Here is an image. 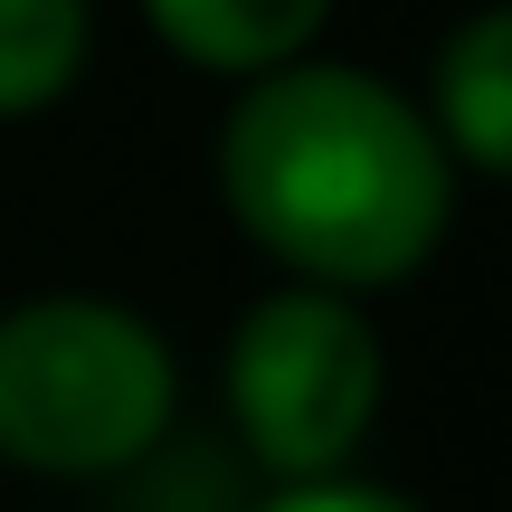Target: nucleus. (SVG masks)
Returning a JSON list of instances; mask_svg holds the SVG:
<instances>
[{
	"label": "nucleus",
	"mask_w": 512,
	"mask_h": 512,
	"mask_svg": "<svg viewBox=\"0 0 512 512\" xmlns=\"http://www.w3.org/2000/svg\"><path fill=\"white\" fill-rule=\"evenodd\" d=\"M95 67V0H0V124L57 114Z\"/></svg>",
	"instance_id": "nucleus-6"
},
{
	"label": "nucleus",
	"mask_w": 512,
	"mask_h": 512,
	"mask_svg": "<svg viewBox=\"0 0 512 512\" xmlns=\"http://www.w3.org/2000/svg\"><path fill=\"white\" fill-rule=\"evenodd\" d=\"M238 512H427V503L351 465V475H304V484H247Z\"/></svg>",
	"instance_id": "nucleus-7"
},
{
	"label": "nucleus",
	"mask_w": 512,
	"mask_h": 512,
	"mask_svg": "<svg viewBox=\"0 0 512 512\" xmlns=\"http://www.w3.org/2000/svg\"><path fill=\"white\" fill-rule=\"evenodd\" d=\"M181 342L133 294L38 285L0 304V465L29 484H133L181 437Z\"/></svg>",
	"instance_id": "nucleus-2"
},
{
	"label": "nucleus",
	"mask_w": 512,
	"mask_h": 512,
	"mask_svg": "<svg viewBox=\"0 0 512 512\" xmlns=\"http://www.w3.org/2000/svg\"><path fill=\"white\" fill-rule=\"evenodd\" d=\"M209 181L228 228L275 266V285L351 294V304L418 285L465 209V181L418 86L323 48L228 86Z\"/></svg>",
	"instance_id": "nucleus-1"
},
{
	"label": "nucleus",
	"mask_w": 512,
	"mask_h": 512,
	"mask_svg": "<svg viewBox=\"0 0 512 512\" xmlns=\"http://www.w3.org/2000/svg\"><path fill=\"white\" fill-rule=\"evenodd\" d=\"M427 124H437L456 181H503L512 171V10L475 0L456 29L427 48V86H418Z\"/></svg>",
	"instance_id": "nucleus-4"
},
{
	"label": "nucleus",
	"mask_w": 512,
	"mask_h": 512,
	"mask_svg": "<svg viewBox=\"0 0 512 512\" xmlns=\"http://www.w3.org/2000/svg\"><path fill=\"white\" fill-rule=\"evenodd\" d=\"M389 408V342L370 304L313 285H266L219 342L228 456L256 484L351 475Z\"/></svg>",
	"instance_id": "nucleus-3"
},
{
	"label": "nucleus",
	"mask_w": 512,
	"mask_h": 512,
	"mask_svg": "<svg viewBox=\"0 0 512 512\" xmlns=\"http://www.w3.org/2000/svg\"><path fill=\"white\" fill-rule=\"evenodd\" d=\"M152 29V48L181 57L209 86H247L266 67H294V57L323 48L332 10L342 0H133Z\"/></svg>",
	"instance_id": "nucleus-5"
}]
</instances>
